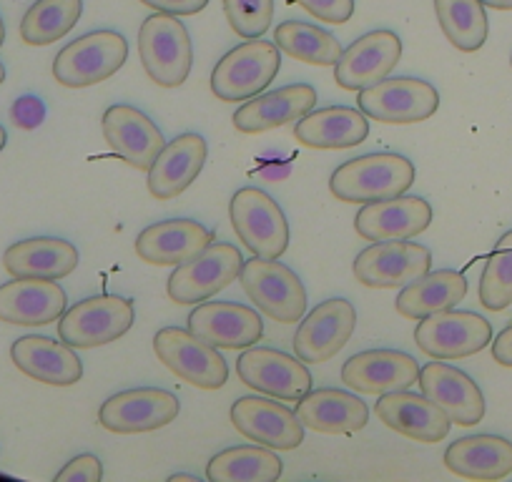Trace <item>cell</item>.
I'll list each match as a JSON object with an SVG mask.
<instances>
[{
  "instance_id": "cell-1",
  "label": "cell",
  "mask_w": 512,
  "mask_h": 482,
  "mask_svg": "<svg viewBox=\"0 0 512 482\" xmlns=\"http://www.w3.org/2000/svg\"><path fill=\"white\" fill-rule=\"evenodd\" d=\"M415 184V164L400 154H364L339 166L329 191L347 204H372L407 194Z\"/></svg>"
},
{
  "instance_id": "cell-2",
  "label": "cell",
  "mask_w": 512,
  "mask_h": 482,
  "mask_svg": "<svg viewBox=\"0 0 512 482\" xmlns=\"http://www.w3.org/2000/svg\"><path fill=\"white\" fill-rule=\"evenodd\" d=\"M282 68V51L277 43L251 38L231 48L211 71V91L226 103L249 101L259 96L277 78Z\"/></svg>"
},
{
  "instance_id": "cell-3",
  "label": "cell",
  "mask_w": 512,
  "mask_h": 482,
  "mask_svg": "<svg viewBox=\"0 0 512 482\" xmlns=\"http://www.w3.org/2000/svg\"><path fill=\"white\" fill-rule=\"evenodd\" d=\"M139 56L151 81L164 88L181 86L194 66V43L179 16L156 11L146 18L139 31Z\"/></svg>"
},
{
  "instance_id": "cell-4",
  "label": "cell",
  "mask_w": 512,
  "mask_h": 482,
  "mask_svg": "<svg viewBox=\"0 0 512 482\" xmlns=\"http://www.w3.org/2000/svg\"><path fill=\"white\" fill-rule=\"evenodd\" d=\"M231 224L254 257L279 259L289 247V224L282 206L256 186H244L231 196Z\"/></svg>"
},
{
  "instance_id": "cell-5",
  "label": "cell",
  "mask_w": 512,
  "mask_h": 482,
  "mask_svg": "<svg viewBox=\"0 0 512 482\" xmlns=\"http://www.w3.org/2000/svg\"><path fill=\"white\" fill-rule=\"evenodd\" d=\"M134 302L118 294H98L73 304L61 314L58 337L76 349H93L121 339L134 327Z\"/></svg>"
},
{
  "instance_id": "cell-6",
  "label": "cell",
  "mask_w": 512,
  "mask_h": 482,
  "mask_svg": "<svg viewBox=\"0 0 512 482\" xmlns=\"http://www.w3.org/2000/svg\"><path fill=\"white\" fill-rule=\"evenodd\" d=\"M128 41L118 31H93L61 48L53 61V78L66 88H86L121 71Z\"/></svg>"
},
{
  "instance_id": "cell-7",
  "label": "cell",
  "mask_w": 512,
  "mask_h": 482,
  "mask_svg": "<svg viewBox=\"0 0 512 482\" xmlns=\"http://www.w3.org/2000/svg\"><path fill=\"white\" fill-rule=\"evenodd\" d=\"M359 111L379 124H420L437 113L440 93L432 83L412 76L382 78L357 96Z\"/></svg>"
},
{
  "instance_id": "cell-8",
  "label": "cell",
  "mask_w": 512,
  "mask_h": 482,
  "mask_svg": "<svg viewBox=\"0 0 512 482\" xmlns=\"http://www.w3.org/2000/svg\"><path fill=\"white\" fill-rule=\"evenodd\" d=\"M239 282L256 309L277 322L292 324L307 312V289L302 279L279 259H249L241 267Z\"/></svg>"
},
{
  "instance_id": "cell-9",
  "label": "cell",
  "mask_w": 512,
  "mask_h": 482,
  "mask_svg": "<svg viewBox=\"0 0 512 482\" xmlns=\"http://www.w3.org/2000/svg\"><path fill=\"white\" fill-rule=\"evenodd\" d=\"M154 352L176 377L201 390H219L229 380V365L219 349L189 329H159L154 337Z\"/></svg>"
},
{
  "instance_id": "cell-10",
  "label": "cell",
  "mask_w": 512,
  "mask_h": 482,
  "mask_svg": "<svg viewBox=\"0 0 512 482\" xmlns=\"http://www.w3.org/2000/svg\"><path fill=\"white\" fill-rule=\"evenodd\" d=\"M241 267H244V259L234 244H226V241L209 244L196 257L176 264L166 292L176 304H199L236 282Z\"/></svg>"
},
{
  "instance_id": "cell-11",
  "label": "cell",
  "mask_w": 512,
  "mask_h": 482,
  "mask_svg": "<svg viewBox=\"0 0 512 482\" xmlns=\"http://www.w3.org/2000/svg\"><path fill=\"white\" fill-rule=\"evenodd\" d=\"M432 252L407 239L374 241L357 254L352 264L354 279L369 289H397L430 272Z\"/></svg>"
},
{
  "instance_id": "cell-12",
  "label": "cell",
  "mask_w": 512,
  "mask_h": 482,
  "mask_svg": "<svg viewBox=\"0 0 512 482\" xmlns=\"http://www.w3.org/2000/svg\"><path fill=\"white\" fill-rule=\"evenodd\" d=\"M415 342L432 359L472 357L492 342V324L475 312L445 309L420 319Z\"/></svg>"
},
{
  "instance_id": "cell-13",
  "label": "cell",
  "mask_w": 512,
  "mask_h": 482,
  "mask_svg": "<svg viewBox=\"0 0 512 482\" xmlns=\"http://www.w3.org/2000/svg\"><path fill=\"white\" fill-rule=\"evenodd\" d=\"M181 402L174 392L159 387H136L108 397L98 410L103 430L116 435H141L171 425L179 417Z\"/></svg>"
},
{
  "instance_id": "cell-14",
  "label": "cell",
  "mask_w": 512,
  "mask_h": 482,
  "mask_svg": "<svg viewBox=\"0 0 512 482\" xmlns=\"http://www.w3.org/2000/svg\"><path fill=\"white\" fill-rule=\"evenodd\" d=\"M241 382L277 400H302L312 390V375L299 357L272 347H251L236 359Z\"/></svg>"
},
{
  "instance_id": "cell-15",
  "label": "cell",
  "mask_w": 512,
  "mask_h": 482,
  "mask_svg": "<svg viewBox=\"0 0 512 482\" xmlns=\"http://www.w3.org/2000/svg\"><path fill=\"white\" fill-rule=\"evenodd\" d=\"M357 327V309L347 299H327L317 304L299 324L294 334V352L309 365H322L337 357L352 339Z\"/></svg>"
},
{
  "instance_id": "cell-16",
  "label": "cell",
  "mask_w": 512,
  "mask_h": 482,
  "mask_svg": "<svg viewBox=\"0 0 512 482\" xmlns=\"http://www.w3.org/2000/svg\"><path fill=\"white\" fill-rule=\"evenodd\" d=\"M231 425L236 432L254 440L256 445H267L272 450H297L304 442V425L297 412L287 405L264 397H239L231 405Z\"/></svg>"
},
{
  "instance_id": "cell-17",
  "label": "cell",
  "mask_w": 512,
  "mask_h": 482,
  "mask_svg": "<svg viewBox=\"0 0 512 482\" xmlns=\"http://www.w3.org/2000/svg\"><path fill=\"white\" fill-rule=\"evenodd\" d=\"M101 129L103 139L111 146L113 154L121 156L136 171H149L156 156L166 146L159 126L144 111L128 106V103H116V106L106 108L101 118Z\"/></svg>"
},
{
  "instance_id": "cell-18",
  "label": "cell",
  "mask_w": 512,
  "mask_h": 482,
  "mask_svg": "<svg viewBox=\"0 0 512 482\" xmlns=\"http://www.w3.org/2000/svg\"><path fill=\"white\" fill-rule=\"evenodd\" d=\"M400 58L402 41L395 31L364 33L334 63V81L344 91H362L390 76Z\"/></svg>"
},
{
  "instance_id": "cell-19",
  "label": "cell",
  "mask_w": 512,
  "mask_h": 482,
  "mask_svg": "<svg viewBox=\"0 0 512 482\" xmlns=\"http://www.w3.org/2000/svg\"><path fill=\"white\" fill-rule=\"evenodd\" d=\"M417 377V359L397 349H367L349 357L342 367V382L359 395L410 390Z\"/></svg>"
},
{
  "instance_id": "cell-20",
  "label": "cell",
  "mask_w": 512,
  "mask_h": 482,
  "mask_svg": "<svg viewBox=\"0 0 512 482\" xmlns=\"http://www.w3.org/2000/svg\"><path fill=\"white\" fill-rule=\"evenodd\" d=\"M420 390L427 400L447 412L455 425L472 427L485 417V397L477 382L447 362H430L420 370Z\"/></svg>"
},
{
  "instance_id": "cell-21",
  "label": "cell",
  "mask_w": 512,
  "mask_h": 482,
  "mask_svg": "<svg viewBox=\"0 0 512 482\" xmlns=\"http://www.w3.org/2000/svg\"><path fill=\"white\" fill-rule=\"evenodd\" d=\"M189 332L216 349H244L264 334L259 312L236 302H204L189 314Z\"/></svg>"
},
{
  "instance_id": "cell-22",
  "label": "cell",
  "mask_w": 512,
  "mask_h": 482,
  "mask_svg": "<svg viewBox=\"0 0 512 482\" xmlns=\"http://www.w3.org/2000/svg\"><path fill=\"white\" fill-rule=\"evenodd\" d=\"M432 224L430 201L420 196H395L364 204L354 216V229L367 241L412 239Z\"/></svg>"
},
{
  "instance_id": "cell-23",
  "label": "cell",
  "mask_w": 512,
  "mask_h": 482,
  "mask_svg": "<svg viewBox=\"0 0 512 482\" xmlns=\"http://www.w3.org/2000/svg\"><path fill=\"white\" fill-rule=\"evenodd\" d=\"M317 106V88L309 83H292L277 91L249 98L234 113V129L241 134H267V131L299 121Z\"/></svg>"
},
{
  "instance_id": "cell-24",
  "label": "cell",
  "mask_w": 512,
  "mask_h": 482,
  "mask_svg": "<svg viewBox=\"0 0 512 482\" xmlns=\"http://www.w3.org/2000/svg\"><path fill=\"white\" fill-rule=\"evenodd\" d=\"M11 359L23 375L43 385L71 387L83 377L81 357L71 344L41 334L18 337L11 347Z\"/></svg>"
},
{
  "instance_id": "cell-25",
  "label": "cell",
  "mask_w": 512,
  "mask_h": 482,
  "mask_svg": "<svg viewBox=\"0 0 512 482\" xmlns=\"http://www.w3.org/2000/svg\"><path fill=\"white\" fill-rule=\"evenodd\" d=\"M374 412L390 430L417 442L445 440L452 427V420L442 407L410 390L384 392L374 405Z\"/></svg>"
},
{
  "instance_id": "cell-26",
  "label": "cell",
  "mask_w": 512,
  "mask_h": 482,
  "mask_svg": "<svg viewBox=\"0 0 512 482\" xmlns=\"http://www.w3.org/2000/svg\"><path fill=\"white\" fill-rule=\"evenodd\" d=\"M66 292L53 279H18L0 287V322L43 327L66 312Z\"/></svg>"
},
{
  "instance_id": "cell-27",
  "label": "cell",
  "mask_w": 512,
  "mask_h": 482,
  "mask_svg": "<svg viewBox=\"0 0 512 482\" xmlns=\"http://www.w3.org/2000/svg\"><path fill=\"white\" fill-rule=\"evenodd\" d=\"M214 244V234L196 219H166L136 236V254L156 267H176Z\"/></svg>"
},
{
  "instance_id": "cell-28",
  "label": "cell",
  "mask_w": 512,
  "mask_h": 482,
  "mask_svg": "<svg viewBox=\"0 0 512 482\" xmlns=\"http://www.w3.org/2000/svg\"><path fill=\"white\" fill-rule=\"evenodd\" d=\"M206 141L199 134H181L161 149L151 164L149 191L154 199H176L184 194L206 164Z\"/></svg>"
},
{
  "instance_id": "cell-29",
  "label": "cell",
  "mask_w": 512,
  "mask_h": 482,
  "mask_svg": "<svg viewBox=\"0 0 512 482\" xmlns=\"http://www.w3.org/2000/svg\"><path fill=\"white\" fill-rule=\"evenodd\" d=\"M369 136V121L359 108L327 106L309 111L294 126V139L319 151L352 149Z\"/></svg>"
},
{
  "instance_id": "cell-30",
  "label": "cell",
  "mask_w": 512,
  "mask_h": 482,
  "mask_svg": "<svg viewBox=\"0 0 512 482\" xmlns=\"http://www.w3.org/2000/svg\"><path fill=\"white\" fill-rule=\"evenodd\" d=\"M3 264L11 277L58 282L78 267V249L56 236H33L11 244L3 254Z\"/></svg>"
},
{
  "instance_id": "cell-31",
  "label": "cell",
  "mask_w": 512,
  "mask_h": 482,
  "mask_svg": "<svg viewBox=\"0 0 512 482\" xmlns=\"http://www.w3.org/2000/svg\"><path fill=\"white\" fill-rule=\"evenodd\" d=\"M297 417L304 427L322 435H352L367 425L369 410L352 392L322 387L297 400Z\"/></svg>"
},
{
  "instance_id": "cell-32",
  "label": "cell",
  "mask_w": 512,
  "mask_h": 482,
  "mask_svg": "<svg viewBox=\"0 0 512 482\" xmlns=\"http://www.w3.org/2000/svg\"><path fill=\"white\" fill-rule=\"evenodd\" d=\"M445 465L465 480H502L512 472V442L500 435L460 437L445 450Z\"/></svg>"
},
{
  "instance_id": "cell-33",
  "label": "cell",
  "mask_w": 512,
  "mask_h": 482,
  "mask_svg": "<svg viewBox=\"0 0 512 482\" xmlns=\"http://www.w3.org/2000/svg\"><path fill=\"white\" fill-rule=\"evenodd\" d=\"M467 297V279L452 269L427 272L415 282L405 284L400 297L395 299L397 314L405 319H422L427 314L445 312Z\"/></svg>"
},
{
  "instance_id": "cell-34",
  "label": "cell",
  "mask_w": 512,
  "mask_h": 482,
  "mask_svg": "<svg viewBox=\"0 0 512 482\" xmlns=\"http://www.w3.org/2000/svg\"><path fill=\"white\" fill-rule=\"evenodd\" d=\"M282 460H279L277 450L267 445H239L226 447V450L216 452L211 457L209 467H206V477L214 482H269L282 477Z\"/></svg>"
},
{
  "instance_id": "cell-35",
  "label": "cell",
  "mask_w": 512,
  "mask_h": 482,
  "mask_svg": "<svg viewBox=\"0 0 512 482\" xmlns=\"http://www.w3.org/2000/svg\"><path fill=\"white\" fill-rule=\"evenodd\" d=\"M437 23L447 41L462 53H475L485 46L490 23L482 0H435Z\"/></svg>"
},
{
  "instance_id": "cell-36",
  "label": "cell",
  "mask_w": 512,
  "mask_h": 482,
  "mask_svg": "<svg viewBox=\"0 0 512 482\" xmlns=\"http://www.w3.org/2000/svg\"><path fill=\"white\" fill-rule=\"evenodd\" d=\"M83 0H36L21 21V38L28 46H51L81 21Z\"/></svg>"
},
{
  "instance_id": "cell-37",
  "label": "cell",
  "mask_w": 512,
  "mask_h": 482,
  "mask_svg": "<svg viewBox=\"0 0 512 482\" xmlns=\"http://www.w3.org/2000/svg\"><path fill=\"white\" fill-rule=\"evenodd\" d=\"M274 43L287 56L312 63V66H334L342 56V46L332 33L302 21L279 23L274 31Z\"/></svg>"
},
{
  "instance_id": "cell-38",
  "label": "cell",
  "mask_w": 512,
  "mask_h": 482,
  "mask_svg": "<svg viewBox=\"0 0 512 482\" xmlns=\"http://www.w3.org/2000/svg\"><path fill=\"white\" fill-rule=\"evenodd\" d=\"M480 302L490 312L512 304V229L495 244L480 277Z\"/></svg>"
},
{
  "instance_id": "cell-39",
  "label": "cell",
  "mask_w": 512,
  "mask_h": 482,
  "mask_svg": "<svg viewBox=\"0 0 512 482\" xmlns=\"http://www.w3.org/2000/svg\"><path fill=\"white\" fill-rule=\"evenodd\" d=\"M229 26L239 38H262L272 28L274 0H224Z\"/></svg>"
},
{
  "instance_id": "cell-40",
  "label": "cell",
  "mask_w": 512,
  "mask_h": 482,
  "mask_svg": "<svg viewBox=\"0 0 512 482\" xmlns=\"http://www.w3.org/2000/svg\"><path fill=\"white\" fill-rule=\"evenodd\" d=\"M299 3L309 16L324 23H347L354 16V0H292Z\"/></svg>"
},
{
  "instance_id": "cell-41",
  "label": "cell",
  "mask_w": 512,
  "mask_h": 482,
  "mask_svg": "<svg viewBox=\"0 0 512 482\" xmlns=\"http://www.w3.org/2000/svg\"><path fill=\"white\" fill-rule=\"evenodd\" d=\"M11 118L18 129L33 131L46 121V106H43V101L38 96H21L13 103Z\"/></svg>"
},
{
  "instance_id": "cell-42",
  "label": "cell",
  "mask_w": 512,
  "mask_h": 482,
  "mask_svg": "<svg viewBox=\"0 0 512 482\" xmlns=\"http://www.w3.org/2000/svg\"><path fill=\"white\" fill-rule=\"evenodd\" d=\"M56 480H78V482H98L103 480V465L96 455H78L63 467Z\"/></svg>"
},
{
  "instance_id": "cell-43",
  "label": "cell",
  "mask_w": 512,
  "mask_h": 482,
  "mask_svg": "<svg viewBox=\"0 0 512 482\" xmlns=\"http://www.w3.org/2000/svg\"><path fill=\"white\" fill-rule=\"evenodd\" d=\"M141 3L171 16H196L209 6V0H141Z\"/></svg>"
},
{
  "instance_id": "cell-44",
  "label": "cell",
  "mask_w": 512,
  "mask_h": 482,
  "mask_svg": "<svg viewBox=\"0 0 512 482\" xmlns=\"http://www.w3.org/2000/svg\"><path fill=\"white\" fill-rule=\"evenodd\" d=\"M492 359L502 367H512V324L492 337Z\"/></svg>"
},
{
  "instance_id": "cell-45",
  "label": "cell",
  "mask_w": 512,
  "mask_h": 482,
  "mask_svg": "<svg viewBox=\"0 0 512 482\" xmlns=\"http://www.w3.org/2000/svg\"><path fill=\"white\" fill-rule=\"evenodd\" d=\"M485 8H495V11H512V0H482Z\"/></svg>"
},
{
  "instance_id": "cell-46",
  "label": "cell",
  "mask_w": 512,
  "mask_h": 482,
  "mask_svg": "<svg viewBox=\"0 0 512 482\" xmlns=\"http://www.w3.org/2000/svg\"><path fill=\"white\" fill-rule=\"evenodd\" d=\"M6 141H8V134H6V129L0 126V151L6 149Z\"/></svg>"
},
{
  "instance_id": "cell-47",
  "label": "cell",
  "mask_w": 512,
  "mask_h": 482,
  "mask_svg": "<svg viewBox=\"0 0 512 482\" xmlns=\"http://www.w3.org/2000/svg\"><path fill=\"white\" fill-rule=\"evenodd\" d=\"M171 480H199V477H194V475H171Z\"/></svg>"
},
{
  "instance_id": "cell-48",
  "label": "cell",
  "mask_w": 512,
  "mask_h": 482,
  "mask_svg": "<svg viewBox=\"0 0 512 482\" xmlns=\"http://www.w3.org/2000/svg\"><path fill=\"white\" fill-rule=\"evenodd\" d=\"M6 41V26H3V18H0V46Z\"/></svg>"
},
{
  "instance_id": "cell-49",
  "label": "cell",
  "mask_w": 512,
  "mask_h": 482,
  "mask_svg": "<svg viewBox=\"0 0 512 482\" xmlns=\"http://www.w3.org/2000/svg\"><path fill=\"white\" fill-rule=\"evenodd\" d=\"M6 81V66H3V63H0V83Z\"/></svg>"
},
{
  "instance_id": "cell-50",
  "label": "cell",
  "mask_w": 512,
  "mask_h": 482,
  "mask_svg": "<svg viewBox=\"0 0 512 482\" xmlns=\"http://www.w3.org/2000/svg\"><path fill=\"white\" fill-rule=\"evenodd\" d=\"M510 66H512V58H510Z\"/></svg>"
}]
</instances>
